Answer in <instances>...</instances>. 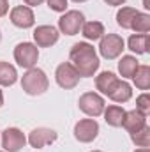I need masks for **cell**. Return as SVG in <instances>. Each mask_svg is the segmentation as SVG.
I'll return each instance as SVG.
<instances>
[{"instance_id": "cell-1", "label": "cell", "mask_w": 150, "mask_h": 152, "mask_svg": "<svg viewBox=\"0 0 150 152\" xmlns=\"http://www.w3.org/2000/svg\"><path fill=\"white\" fill-rule=\"evenodd\" d=\"M69 58H71V64L74 66V69L78 71V75L83 78L94 76L101 64L95 48L88 42H76L69 51Z\"/></svg>"}, {"instance_id": "cell-2", "label": "cell", "mask_w": 150, "mask_h": 152, "mask_svg": "<svg viewBox=\"0 0 150 152\" xmlns=\"http://www.w3.org/2000/svg\"><path fill=\"white\" fill-rule=\"evenodd\" d=\"M48 87H50V80L46 73L39 67L27 69V73L21 78V88L28 96H41L48 90Z\"/></svg>"}, {"instance_id": "cell-3", "label": "cell", "mask_w": 150, "mask_h": 152, "mask_svg": "<svg viewBox=\"0 0 150 152\" xmlns=\"http://www.w3.org/2000/svg\"><path fill=\"white\" fill-rule=\"evenodd\" d=\"M124 50H125L124 39L120 37L118 34H104V36L101 37L99 53H101V57H104L106 60H115L117 57L122 55Z\"/></svg>"}, {"instance_id": "cell-4", "label": "cell", "mask_w": 150, "mask_h": 152, "mask_svg": "<svg viewBox=\"0 0 150 152\" xmlns=\"http://www.w3.org/2000/svg\"><path fill=\"white\" fill-rule=\"evenodd\" d=\"M37 58H39V50L34 42H20L14 48V60L18 62V66H21L25 69L36 67Z\"/></svg>"}, {"instance_id": "cell-5", "label": "cell", "mask_w": 150, "mask_h": 152, "mask_svg": "<svg viewBox=\"0 0 150 152\" xmlns=\"http://www.w3.org/2000/svg\"><path fill=\"white\" fill-rule=\"evenodd\" d=\"M78 106L88 117H99L104 112V99L97 92H85V94L79 96Z\"/></svg>"}, {"instance_id": "cell-6", "label": "cell", "mask_w": 150, "mask_h": 152, "mask_svg": "<svg viewBox=\"0 0 150 152\" xmlns=\"http://www.w3.org/2000/svg\"><path fill=\"white\" fill-rule=\"evenodd\" d=\"M85 23V16L79 11H66L64 16L58 18V30L66 36H76Z\"/></svg>"}, {"instance_id": "cell-7", "label": "cell", "mask_w": 150, "mask_h": 152, "mask_svg": "<svg viewBox=\"0 0 150 152\" xmlns=\"http://www.w3.org/2000/svg\"><path fill=\"white\" fill-rule=\"evenodd\" d=\"M79 78H81V76L78 75V71L74 69V66H73L71 62L60 64V66L57 67V71H55V80H57L58 87H62V88H66V90L74 88L76 85L79 83Z\"/></svg>"}, {"instance_id": "cell-8", "label": "cell", "mask_w": 150, "mask_h": 152, "mask_svg": "<svg viewBox=\"0 0 150 152\" xmlns=\"http://www.w3.org/2000/svg\"><path fill=\"white\" fill-rule=\"evenodd\" d=\"M0 142H2V147L5 149V152H18L25 147L27 136L18 127H7L0 136Z\"/></svg>"}, {"instance_id": "cell-9", "label": "cell", "mask_w": 150, "mask_h": 152, "mask_svg": "<svg viewBox=\"0 0 150 152\" xmlns=\"http://www.w3.org/2000/svg\"><path fill=\"white\" fill-rule=\"evenodd\" d=\"M99 134V124L94 118H83L76 122L74 126V138L81 143H90Z\"/></svg>"}, {"instance_id": "cell-10", "label": "cell", "mask_w": 150, "mask_h": 152, "mask_svg": "<svg viewBox=\"0 0 150 152\" xmlns=\"http://www.w3.org/2000/svg\"><path fill=\"white\" fill-rule=\"evenodd\" d=\"M11 23L18 28H30L36 23L34 11L28 5H16L11 11Z\"/></svg>"}, {"instance_id": "cell-11", "label": "cell", "mask_w": 150, "mask_h": 152, "mask_svg": "<svg viewBox=\"0 0 150 152\" xmlns=\"http://www.w3.org/2000/svg\"><path fill=\"white\" fill-rule=\"evenodd\" d=\"M58 36H60L58 28H55L51 25H39L34 30V41H36V46H39V48L53 46L58 41Z\"/></svg>"}, {"instance_id": "cell-12", "label": "cell", "mask_w": 150, "mask_h": 152, "mask_svg": "<svg viewBox=\"0 0 150 152\" xmlns=\"http://www.w3.org/2000/svg\"><path fill=\"white\" fill-rule=\"evenodd\" d=\"M57 138H58V133L57 131H53L50 127H37V129H34L28 134V143L34 149H42V147L53 143Z\"/></svg>"}, {"instance_id": "cell-13", "label": "cell", "mask_w": 150, "mask_h": 152, "mask_svg": "<svg viewBox=\"0 0 150 152\" xmlns=\"http://www.w3.org/2000/svg\"><path fill=\"white\" fill-rule=\"evenodd\" d=\"M122 126H124L129 133H136V131H140L141 127L147 126V115H143L141 112H138V110L125 112V117H124Z\"/></svg>"}, {"instance_id": "cell-14", "label": "cell", "mask_w": 150, "mask_h": 152, "mask_svg": "<svg viewBox=\"0 0 150 152\" xmlns=\"http://www.w3.org/2000/svg\"><path fill=\"white\" fill-rule=\"evenodd\" d=\"M108 97L115 101V103H127L131 97H133V88L127 81L124 80H117V83L113 85L111 92L108 94Z\"/></svg>"}, {"instance_id": "cell-15", "label": "cell", "mask_w": 150, "mask_h": 152, "mask_svg": "<svg viewBox=\"0 0 150 152\" xmlns=\"http://www.w3.org/2000/svg\"><path fill=\"white\" fill-rule=\"evenodd\" d=\"M127 44H129V50L134 51L136 55H145L150 50V37L149 34H133L127 41Z\"/></svg>"}, {"instance_id": "cell-16", "label": "cell", "mask_w": 150, "mask_h": 152, "mask_svg": "<svg viewBox=\"0 0 150 152\" xmlns=\"http://www.w3.org/2000/svg\"><path fill=\"white\" fill-rule=\"evenodd\" d=\"M104 120L108 126L111 127H120L122 122H124V117H125V110L118 104H110L108 108H104Z\"/></svg>"}, {"instance_id": "cell-17", "label": "cell", "mask_w": 150, "mask_h": 152, "mask_svg": "<svg viewBox=\"0 0 150 152\" xmlns=\"http://www.w3.org/2000/svg\"><path fill=\"white\" fill-rule=\"evenodd\" d=\"M117 76H115V73H111V71H103L99 76H95V87H97V90L99 92H103L104 96H108L110 92H111L113 85L117 83Z\"/></svg>"}, {"instance_id": "cell-18", "label": "cell", "mask_w": 150, "mask_h": 152, "mask_svg": "<svg viewBox=\"0 0 150 152\" xmlns=\"http://www.w3.org/2000/svg\"><path fill=\"white\" fill-rule=\"evenodd\" d=\"M81 32H83L85 39L97 41V39H101L104 36V25L101 21H87V23H83Z\"/></svg>"}, {"instance_id": "cell-19", "label": "cell", "mask_w": 150, "mask_h": 152, "mask_svg": "<svg viewBox=\"0 0 150 152\" xmlns=\"http://www.w3.org/2000/svg\"><path fill=\"white\" fill-rule=\"evenodd\" d=\"M138 60H136V57H133V55H124L122 58H120V62H118V73L122 75V78H133V75L136 73V69H138Z\"/></svg>"}, {"instance_id": "cell-20", "label": "cell", "mask_w": 150, "mask_h": 152, "mask_svg": "<svg viewBox=\"0 0 150 152\" xmlns=\"http://www.w3.org/2000/svg\"><path fill=\"white\" fill-rule=\"evenodd\" d=\"M18 80L16 67L11 66L9 62H0V85L2 87H11Z\"/></svg>"}, {"instance_id": "cell-21", "label": "cell", "mask_w": 150, "mask_h": 152, "mask_svg": "<svg viewBox=\"0 0 150 152\" xmlns=\"http://www.w3.org/2000/svg\"><path fill=\"white\" fill-rule=\"evenodd\" d=\"M134 85L140 90H149L150 88V67L149 66H138L136 73L133 75Z\"/></svg>"}, {"instance_id": "cell-22", "label": "cell", "mask_w": 150, "mask_h": 152, "mask_svg": "<svg viewBox=\"0 0 150 152\" xmlns=\"http://www.w3.org/2000/svg\"><path fill=\"white\" fill-rule=\"evenodd\" d=\"M136 14H138V11L134 7H122V9H118V12H117V23H118V27H122L125 30H131L133 20H134Z\"/></svg>"}, {"instance_id": "cell-23", "label": "cell", "mask_w": 150, "mask_h": 152, "mask_svg": "<svg viewBox=\"0 0 150 152\" xmlns=\"http://www.w3.org/2000/svg\"><path fill=\"white\" fill-rule=\"evenodd\" d=\"M131 30H134V32H138V34H147L150 30V16L147 12H140V11H138V14H136L134 20H133Z\"/></svg>"}, {"instance_id": "cell-24", "label": "cell", "mask_w": 150, "mask_h": 152, "mask_svg": "<svg viewBox=\"0 0 150 152\" xmlns=\"http://www.w3.org/2000/svg\"><path fill=\"white\" fill-rule=\"evenodd\" d=\"M131 140L138 145V147H149L150 145V127L145 126L136 133H131Z\"/></svg>"}, {"instance_id": "cell-25", "label": "cell", "mask_w": 150, "mask_h": 152, "mask_svg": "<svg viewBox=\"0 0 150 152\" xmlns=\"http://www.w3.org/2000/svg\"><path fill=\"white\" fill-rule=\"evenodd\" d=\"M136 110L141 112L143 115H149V112H150V96L149 94L138 96V99H136Z\"/></svg>"}, {"instance_id": "cell-26", "label": "cell", "mask_w": 150, "mask_h": 152, "mask_svg": "<svg viewBox=\"0 0 150 152\" xmlns=\"http://www.w3.org/2000/svg\"><path fill=\"white\" fill-rule=\"evenodd\" d=\"M48 7L55 12H66L67 9V0H46Z\"/></svg>"}, {"instance_id": "cell-27", "label": "cell", "mask_w": 150, "mask_h": 152, "mask_svg": "<svg viewBox=\"0 0 150 152\" xmlns=\"http://www.w3.org/2000/svg\"><path fill=\"white\" fill-rule=\"evenodd\" d=\"M7 11H9V4H7V0H0V18L5 16Z\"/></svg>"}, {"instance_id": "cell-28", "label": "cell", "mask_w": 150, "mask_h": 152, "mask_svg": "<svg viewBox=\"0 0 150 152\" xmlns=\"http://www.w3.org/2000/svg\"><path fill=\"white\" fill-rule=\"evenodd\" d=\"M23 2H25L28 7H30V5H32V7H36V5H41L44 0H23Z\"/></svg>"}, {"instance_id": "cell-29", "label": "cell", "mask_w": 150, "mask_h": 152, "mask_svg": "<svg viewBox=\"0 0 150 152\" xmlns=\"http://www.w3.org/2000/svg\"><path fill=\"white\" fill-rule=\"evenodd\" d=\"M108 5H124L125 4V0H104Z\"/></svg>"}, {"instance_id": "cell-30", "label": "cell", "mask_w": 150, "mask_h": 152, "mask_svg": "<svg viewBox=\"0 0 150 152\" xmlns=\"http://www.w3.org/2000/svg\"><path fill=\"white\" fill-rule=\"evenodd\" d=\"M134 152H150V151H149V147H140V149H136Z\"/></svg>"}, {"instance_id": "cell-31", "label": "cell", "mask_w": 150, "mask_h": 152, "mask_svg": "<svg viewBox=\"0 0 150 152\" xmlns=\"http://www.w3.org/2000/svg\"><path fill=\"white\" fill-rule=\"evenodd\" d=\"M2 104H4V94H2V90H0V108H2Z\"/></svg>"}, {"instance_id": "cell-32", "label": "cell", "mask_w": 150, "mask_h": 152, "mask_svg": "<svg viewBox=\"0 0 150 152\" xmlns=\"http://www.w3.org/2000/svg\"><path fill=\"white\" fill-rule=\"evenodd\" d=\"M143 4H145V9H149L150 5H149V0H143Z\"/></svg>"}, {"instance_id": "cell-33", "label": "cell", "mask_w": 150, "mask_h": 152, "mask_svg": "<svg viewBox=\"0 0 150 152\" xmlns=\"http://www.w3.org/2000/svg\"><path fill=\"white\" fill-rule=\"evenodd\" d=\"M73 2H76V4H81V2H87V0H73Z\"/></svg>"}, {"instance_id": "cell-34", "label": "cell", "mask_w": 150, "mask_h": 152, "mask_svg": "<svg viewBox=\"0 0 150 152\" xmlns=\"http://www.w3.org/2000/svg\"><path fill=\"white\" fill-rule=\"evenodd\" d=\"M92 152H103V151H92Z\"/></svg>"}, {"instance_id": "cell-35", "label": "cell", "mask_w": 150, "mask_h": 152, "mask_svg": "<svg viewBox=\"0 0 150 152\" xmlns=\"http://www.w3.org/2000/svg\"><path fill=\"white\" fill-rule=\"evenodd\" d=\"M0 39H2V34H0Z\"/></svg>"}, {"instance_id": "cell-36", "label": "cell", "mask_w": 150, "mask_h": 152, "mask_svg": "<svg viewBox=\"0 0 150 152\" xmlns=\"http://www.w3.org/2000/svg\"><path fill=\"white\" fill-rule=\"evenodd\" d=\"M0 152H2V151H0Z\"/></svg>"}]
</instances>
